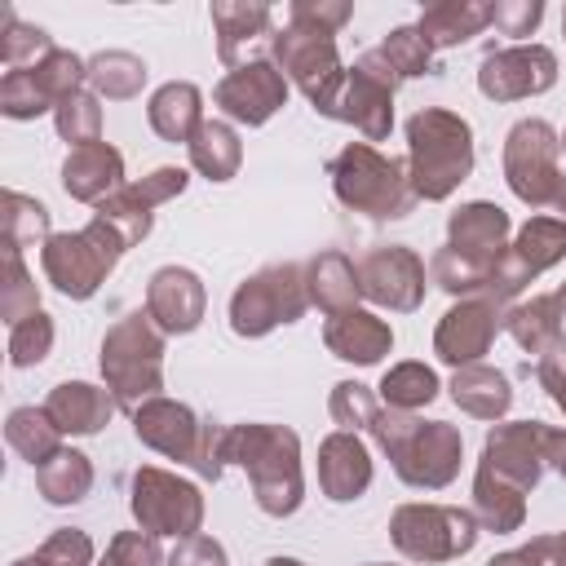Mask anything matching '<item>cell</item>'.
<instances>
[{
	"instance_id": "cell-30",
	"label": "cell",
	"mask_w": 566,
	"mask_h": 566,
	"mask_svg": "<svg viewBox=\"0 0 566 566\" xmlns=\"http://www.w3.org/2000/svg\"><path fill=\"white\" fill-rule=\"evenodd\" d=\"M504 327L509 336L526 349V354H548L557 345H566L562 336V318H557V296H531V301H517L509 314H504Z\"/></svg>"
},
{
	"instance_id": "cell-51",
	"label": "cell",
	"mask_w": 566,
	"mask_h": 566,
	"mask_svg": "<svg viewBox=\"0 0 566 566\" xmlns=\"http://www.w3.org/2000/svg\"><path fill=\"white\" fill-rule=\"evenodd\" d=\"M349 4H314V0H296L292 9H287V18H301V22H314V27H327V31H340L345 22H349Z\"/></svg>"
},
{
	"instance_id": "cell-18",
	"label": "cell",
	"mask_w": 566,
	"mask_h": 566,
	"mask_svg": "<svg viewBox=\"0 0 566 566\" xmlns=\"http://www.w3.org/2000/svg\"><path fill=\"white\" fill-rule=\"evenodd\" d=\"M495 478L513 482L517 491H531L544 473V424L539 420H513V424H495L486 433L482 447V464Z\"/></svg>"
},
{
	"instance_id": "cell-20",
	"label": "cell",
	"mask_w": 566,
	"mask_h": 566,
	"mask_svg": "<svg viewBox=\"0 0 566 566\" xmlns=\"http://www.w3.org/2000/svg\"><path fill=\"white\" fill-rule=\"evenodd\" d=\"M504 239H509V212L495 208V203H486V199L455 208L451 221H447V248H451L455 256L473 261V265L486 270V274H491L495 261L504 256V248H509Z\"/></svg>"
},
{
	"instance_id": "cell-49",
	"label": "cell",
	"mask_w": 566,
	"mask_h": 566,
	"mask_svg": "<svg viewBox=\"0 0 566 566\" xmlns=\"http://www.w3.org/2000/svg\"><path fill=\"white\" fill-rule=\"evenodd\" d=\"M544 18V4L539 0H504V4H491V22L504 31V35H531Z\"/></svg>"
},
{
	"instance_id": "cell-25",
	"label": "cell",
	"mask_w": 566,
	"mask_h": 566,
	"mask_svg": "<svg viewBox=\"0 0 566 566\" xmlns=\"http://www.w3.org/2000/svg\"><path fill=\"white\" fill-rule=\"evenodd\" d=\"M115 394L111 389H97V385H84V380H62L53 394H49V402H44V411H49V420L62 429V433H97L111 416H115Z\"/></svg>"
},
{
	"instance_id": "cell-8",
	"label": "cell",
	"mask_w": 566,
	"mask_h": 566,
	"mask_svg": "<svg viewBox=\"0 0 566 566\" xmlns=\"http://www.w3.org/2000/svg\"><path fill=\"white\" fill-rule=\"evenodd\" d=\"M124 239L106 226V221H88L84 230H66V234H49V243H44V252H40V261H44V274H49V283L62 292V296H71V301H88L102 283H106V274L119 265V256H124Z\"/></svg>"
},
{
	"instance_id": "cell-16",
	"label": "cell",
	"mask_w": 566,
	"mask_h": 566,
	"mask_svg": "<svg viewBox=\"0 0 566 566\" xmlns=\"http://www.w3.org/2000/svg\"><path fill=\"white\" fill-rule=\"evenodd\" d=\"M500 327H504L500 301H491V296H460V305H451L442 314L438 332H433V354L442 363H451V367H473L491 349Z\"/></svg>"
},
{
	"instance_id": "cell-6",
	"label": "cell",
	"mask_w": 566,
	"mask_h": 566,
	"mask_svg": "<svg viewBox=\"0 0 566 566\" xmlns=\"http://www.w3.org/2000/svg\"><path fill=\"white\" fill-rule=\"evenodd\" d=\"M102 376L124 411L159 398L164 385V336L150 327V314L119 318L102 340Z\"/></svg>"
},
{
	"instance_id": "cell-28",
	"label": "cell",
	"mask_w": 566,
	"mask_h": 566,
	"mask_svg": "<svg viewBox=\"0 0 566 566\" xmlns=\"http://www.w3.org/2000/svg\"><path fill=\"white\" fill-rule=\"evenodd\" d=\"M305 287H310V301L327 314H340V310H354V296H363L358 287V265L345 256V252H318L310 265H305Z\"/></svg>"
},
{
	"instance_id": "cell-52",
	"label": "cell",
	"mask_w": 566,
	"mask_h": 566,
	"mask_svg": "<svg viewBox=\"0 0 566 566\" xmlns=\"http://www.w3.org/2000/svg\"><path fill=\"white\" fill-rule=\"evenodd\" d=\"M539 385H544L548 398L566 411V345H557V349H548V354L539 358Z\"/></svg>"
},
{
	"instance_id": "cell-61",
	"label": "cell",
	"mask_w": 566,
	"mask_h": 566,
	"mask_svg": "<svg viewBox=\"0 0 566 566\" xmlns=\"http://www.w3.org/2000/svg\"><path fill=\"white\" fill-rule=\"evenodd\" d=\"M367 566H380V562H367Z\"/></svg>"
},
{
	"instance_id": "cell-29",
	"label": "cell",
	"mask_w": 566,
	"mask_h": 566,
	"mask_svg": "<svg viewBox=\"0 0 566 566\" xmlns=\"http://www.w3.org/2000/svg\"><path fill=\"white\" fill-rule=\"evenodd\" d=\"M451 398L460 411L478 416V420H495L509 411L513 402V389L504 380V371L486 367V363H473V367H455V380H451Z\"/></svg>"
},
{
	"instance_id": "cell-41",
	"label": "cell",
	"mask_w": 566,
	"mask_h": 566,
	"mask_svg": "<svg viewBox=\"0 0 566 566\" xmlns=\"http://www.w3.org/2000/svg\"><path fill=\"white\" fill-rule=\"evenodd\" d=\"M380 57L389 62V71H394L398 80H411V75H424V71H429L433 49L424 44L420 27H398V31H389V35H385Z\"/></svg>"
},
{
	"instance_id": "cell-1",
	"label": "cell",
	"mask_w": 566,
	"mask_h": 566,
	"mask_svg": "<svg viewBox=\"0 0 566 566\" xmlns=\"http://www.w3.org/2000/svg\"><path fill=\"white\" fill-rule=\"evenodd\" d=\"M473 172V128L455 111L424 106L407 119V181L416 199H447Z\"/></svg>"
},
{
	"instance_id": "cell-48",
	"label": "cell",
	"mask_w": 566,
	"mask_h": 566,
	"mask_svg": "<svg viewBox=\"0 0 566 566\" xmlns=\"http://www.w3.org/2000/svg\"><path fill=\"white\" fill-rule=\"evenodd\" d=\"M40 557H44L49 566H88V562H93V539H88L84 531L62 526V531H53V535L44 539Z\"/></svg>"
},
{
	"instance_id": "cell-3",
	"label": "cell",
	"mask_w": 566,
	"mask_h": 566,
	"mask_svg": "<svg viewBox=\"0 0 566 566\" xmlns=\"http://www.w3.org/2000/svg\"><path fill=\"white\" fill-rule=\"evenodd\" d=\"M371 433H376V442L394 460V473L407 486L438 491L460 473L464 438L447 420H416L411 411H380Z\"/></svg>"
},
{
	"instance_id": "cell-7",
	"label": "cell",
	"mask_w": 566,
	"mask_h": 566,
	"mask_svg": "<svg viewBox=\"0 0 566 566\" xmlns=\"http://www.w3.org/2000/svg\"><path fill=\"white\" fill-rule=\"evenodd\" d=\"M336 31L327 27H314V22H301V18H287L283 31H274L270 49H274V66L283 71V80H292L310 106L318 115H332L336 119V102H340V88H345V66L336 57Z\"/></svg>"
},
{
	"instance_id": "cell-2",
	"label": "cell",
	"mask_w": 566,
	"mask_h": 566,
	"mask_svg": "<svg viewBox=\"0 0 566 566\" xmlns=\"http://www.w3.org/2000/svg\"><path fill=\"white\" fill-rule=\"evenodd\" d=\"M226 460L248 469L256 509L270 517H287L301 509V442L283 424H230L226 429Z\"/></svg>"
},
{
	"instance_id": "cell-40",
	"label": "cell",
	"mask_w": 566,
	"mask_h": 566,
	"mask_svg": "<svg viewBox=\"0 0 566 566\" xmlns=\"http://www.w3.org/2000/svg\"><path fill=\"white\" fill-rule=\"evenodd\" d=\"M49 53H53V40H49L40 27H27V22H18V18L4 9V35H0V57H4V66H9V71H31V66H40Z\"/></svg>"
},
{
	"instance_id": "cell-33",
	"label": "cell",
	"mask_w": 566,
	"mask_h": 566,
	"mask_svg": "<svg viewBox=\"0 0 566 566\" xmlns=\"http://www.w3.org/2000/svg\"><path fill=\"white\" fill-rule=\"evenodd\" d=\"M522 495L526 491H517L513 482L495 478L491 469H478V478H473V513L495 535H509V531L522 526V517H526V500Z\"/></svg>"
},
{
	"instance_id": "cell-56",
	"label": "cell",
	"mask_w": 566,
	"mask_h": 566,
	"mask_svg": "<svg viewBox=\"0 0 566 566\" xmlns=\"http://www.w3.org/2000/svg\"><path fill=\"white\" fill-rule=\"evenodd\" d=\"M553 296H557V318H562V336H566V283H562Z\"/></svg>"
},
{
	"instance_id": "cell-17",
	"label": "cell",
	"mask_w": 566,
	"mask_h": 566,
	"mask_svg": "<svg viewBox=\"0 0 566 566\" xmlns=\"http://www.w3.org/2000/svg\"><path fill=\"white\" fill-rule=\"evenodd\" d=\"M212 102L221 106V115H230V119L256 128V124H265V119L287 102V80H283V71H279L274 62L252 57V62L234 66V71L212 88Z\"/></svg>"
},
{
	"instance_id": "cell-42",
	"label": "cell",
	"mask_w": 566,
	"mask_h": 566,
	"mask_svg": "<svg viewBox=\"0 0 566 566\" xmlns=\"http://www.w3.org/2000/svg\"><path fill=\"white\" fill-rule=\"evenodd\" d=\"M57 133L71 142V146H93L102 142V106H97V93H75L57 106Z\"/></svg>"
},
{
	"instance_id": "cell-38",
	"label": "cell",
	"mask_w": 566,
	"mask_h": 566,
	"mask_svg": "<svg viewBox=\"0 0 566 566\" xmlns=\"http://www.w3.org/2000/svg\"><path fill=\"white\" fill-rule=\"evenodd\" d=\"M35 243H49V208L40 199L4 190V248L22 252Z\"/></svg>"
},
{
	"instance_id": "cell-34",
	"label": "cell",
	"mask_w": 566,
	"mask_h": 566,
	"mask_svg": "<svg viewBox=\"0 0 566 566\" xmlns=\"http://www.w3.org/2000/svg\"><path fill=\"white\" fill-rule=\"evenodd\" d=\"M35 486H40V495H44L49 504H75V500H84L88 486H93V464H88L84 451L62 447L57 455H49V460L35 469Z\"/></svg>"
},
{
	"instance_id": "cell-53",
	"label": "cell",
	"mask_w": 566,
	"mask_h": 566,
	"mask_svg": "<svg viewBox=\"0 0 566 566\" xmlns=\"http://www.w3.org/2000/svg\"><path fill=\"white\" fill-rule=\"evenodd\" d=\"M486 566H548V535H535L526 548L500 553V557H491Z\"/></svg>"
},
{
	"instance_id": "cell-19",
	"label": "cell",
	"mask_w": 566,
	"mask_h": 566,
	"mask_svg": "<svg viewBox=\"0 0 566 566\" xmlns=\"http://www.w3.org/2000/svg\"><path fill=\"white\" fill-rule=\"evenodd\" d=\"M203 305H208V292L199 283L195 270L186 265H164L150 274V287H146V314L150 323L164 332V336H186L203 323Z\"/></svg>"
},
{
	"instance_id": "cell-10",
	"label": "cell",
	"mask_w": 566,
	"mask_h": 566,
	"mask_svg": "<svg viewBox=\"0 0 566 566\" xmlns=\"http://www.w3.org/2000/svg\"><path fill=\"white\" fill-rule=\"evenodd\" d=\"M389 535L411 562H451L478 544V517L455 504H402L389 517Z\"/></svg>"
},
{
	"instance_id": "cell-14",
	"label": "cell",
	"mask_w": 566,
	"mask_h": 566,
	"mask_svg": "<svg viewBox=\"0 0 566 566\" xmlns=\"http://www.w3.org/2000/svg\"><path fill=\"white\" fill-rule=\"evenodd\" d=\"M358 287L367 301L385 305V310H420L424 301V261L402 248V243H389V248H371L363 261H358Z\"/></svg>"
},
{
	"instance_id": "cell-55",
	"label": "cell",
	"mask_w": 566,
	"mask_h": 566,
	"mask_svg": "<svg viewBox=\"0 0 566 566\" xmlns=\"http://www.w3.org/2000/svg\"><path fill=\"white\" fill-rule=\"evenodd\" d=\"M548 566H566V531L548 535Z\"/></svg>"
},
{
	"instance_id": "cell-24",
	"label": "cell",
	"mask_w": 566,
	"mask_h": 566,
	"mask_svg": "<svg viewBox=\"0 0 566 566\" xmlns=\"http://www.w3.org/2000/svg\"><path fill=\"white\" fill-rule=\"evenodd\" d=\"M323 340H327V349H332L336 358L367 367V363H380V358L389 354L394 332H389L385 318H376V314H367V310H340V314L327 318Z\"/></svg>"
},
{
	"instance_id": "cell-4",
	"label": "cell",
	"mask_w": 566,
	"mask_h": 566,
	"mask_svg": "<svg viewBox=\"0 0 566 566\" xmlns=\"http://www.w3.org/2000/svg\"><path fill=\"white\" fill-rule=\"evenodd\" d=\"M327 177H332V190L345 208L354 212H367V217H407L416 195H411V181H407V168L389 155H380L376 146L367 142H349L332 164H327Z\"/></svg>"
},
{
	"instance_id": "cell-36",
	"label": "cell",
	"mask_w": 566,
	"mask_h": 566,
	"mask_svg": "<svg viewBox=\"0 0 566 566\" xmlns=\"http://www.w3.org/2000/svg\"><path fill=\"white\" fill-rule=\"evenodd\" d=\"M88 84H93L97 97H115V102L137 97L142 84H146V62L133 57V53H124V49L97 53V57L88 62Z\"/></svg>"
},
{
	"instance_id": "cell-31",
	"label": "cell",
	"mask_w": 566,
	"mask_h": 566,
	"mask_svg": "<svg viewBox=\"0 0 566 566\" xmlns=\"http://www.w3.org/2000/svg\"><path fill=\"white\" fill-rule=\"evenodd\" d=\"M486 22H491V4L447 0V4H429L420 13V35L429 49H451V44H464L469 35H478Z\"/></svg>"
},
{
	"instance_id": "cell-59",
	"label": "cell",
	"mask_w": 566,
	"mask_h": 566,
	"mask_svg": "<svg viewBox=\"0 0 566 566\" xmlns=\"http://www.w3.org/2000/svg\"><path fill=\"white\" fill-rule=\"evenodd\" d=\"M562 150H566V133H562Z\"/></svg>"
},
{
	"instance_id": "cell-50",
	"label": "cell",
	"mask_w": 566,
	"mask_h": 566,
	"mask_svg": "<svg viewBox=\"0 0 566 566\" xmlns=\"http://www.w3.org/2000/svg\"><path fill=\"white\" fill-rule=\"evenodd\" d=\"M168 566H230V562L212 535H186V539H177Z\"/></svg>"
},
{
	"instance_id": "cell-54",
	"label": "cell",
	"mask_w": 566,
	"mask_h": 566,
	"mask_svg": "<svg viewBox=\"0 0 566 566\" xmlns=\"http://www.w3.org/2000/svg\"><path fill=\"white\" fill-rule=\"evenodd\" d=\"M544 464H553L566 478V429H548L544 424Z\"/></svg>"
},
{
	"instance_id": "cell-46",
	"label": "cell",
	"mask_w": 566,
	"mask_h": 566,
	"mask_svg": "<svg viewBox=\"0 0 566 566\" xmlns=\"http://www.w3.org/2000/svg\"><path fill=\"white\" fill-rule=\"evenodd\" d=\"M0 111L9 119H35V115L49 111V102H44V93H40L31 71H4V80H0Z\"/></svg>"
},
{
	"instance_id": "cell-15",
	"label": "cell",
	"mask_w": 566,
	"mask_h": 566,
	"mask_svg": "<svg viewBox=\"0 0 566 566\" xmlns=\"http://www.w3.org/2000/svg\"><path fill=\"white\" fill-rule=\"evenodd\" d=\"M553 80H557V57L544 44H517V49L486 53L482 71H478V88L491 102L535 97V93L553 88Z\"/></svg>"
},
{
	"instance_id": "cell-47",
	"label": "cell",
	"mask_w": 566,
	"mask_h": 566,
	"mask_svg": "<svg viewBox=\"0 0 566 566\" xmlns=\"http://www.w3.org/2000/svg\"><path fill=\"white\" fill-rule=\"evenodd\" d=\"M102 566H168L155 535H142V531H119L102 557Z\"/></svg>"
},
{
	"instance_id": "cell-23",
	"label": "cell",
	"mask_w": 566,
	"mask_h": 566,
	"mask_svg": "<svg viewBox=\"0 0 566 566\" xmlns=\"http://www.w3.org/2000/svg\"><path fill=\"white\" fill-rule=\"evenodd\" d=\"M62 186H66L71 199L102 203L124 186V155L115 146H106V142L75 146L66 155V164H62Z\"/></svg>"
},
{
	"instance_id": "cell-60",
	"label": "cell",
	"mask_w": 566,
	"mask_h": 566,
	"mask_svg": "<svg viewBox=\"0 0 566 566\" xmlns=\"http://www.w3.org/2000/svg\"><path fill=\"white\" fill-rule=\"evenodd\" d=\"M562 31H566V13H562Z\"/></svg>"
},
{
	"instance_id": "cell-45",
	"label": "cell",
	"mask_w": 566,
	"mask_h": 566,
	"mask_svg": "<svg viewBox=\"0 0 566 566\" xmlns=\"http://www.w3.org/2000/svg\"><path fill=\"white\" fill-rule=\"evenodd\" d=\"M327 411H332V420L340 424V429H371L376 424V416H380V407H376V398H371V389L367 385H358V380H340L336 389H332V402H327Z\"/></svg>"
},
{
	"instance_id": "cell-44",
	"label": "cell",
	"mask_w": 566,
	"mask_h": 566,
	"mask_svg": "<svg viewBox=\"0 0 566 566\" xmlns=\"http://www.w3.org/2000/svg\"><path fill=\"white\" fill-rule=\"evenodd\" d=\"M35 310H40V296H35V283L22 270V252L4 248V296H0V314L13 327V323H22Z\"/></svg>"
},
{
	"instance_id": "cell-13",
	"label": "cell",
	"mask_w": 566,
	"mask_h": 566,
	"mask_svg": "<svg viewBox=\"0 0 566 566\" xmlns=\"http://www.w3.org/2000/svg\"><path fill=\"white\" fill-rule=\"evenodd\" d=\"M394 88H398V75L380 57V49L363 53L358 66L345 75V88H340V102H336V119L354 124L367 146L389 137V128H394Z\"/></svg>"
},
{
	"instance_id": "cell-22",
	"label": "cell",
	"mask_w": 566,
	"mask_h": 566,
	"mask_svg": "<svg viewBox=\"0 0 566 566\" xmlns=\"http://www.w3.org/2000/svg\"><path fill=\"white\" fill-rule=\"evenodd\" d=\"M318 486L336 504L358 500L371 486V455H367L358 433L336 429V433L323 438V447H318Z\"/></svg>"
},
{
	"instance_id": "cell-11",
	"label": "cell",
	"mask_w": 566,
	"mask_h": 566,
	"mask_svg": "<svg viewBox=\"0 0 566 566\" xmlns=\"http://www.w3.org/2000/svg\"><path fill=\"white\" fill-rule=\"evenodd\" d=\"M133 517L142 522L146 535H199L203 522V495L199 486L181 482L177 473L164 469H137L133 473Z\"/></svg>"
},
{
	"instance_id": "cell-5",
	"label": "cell",
	"mask_w": 566,
	"mask_h": 566,
	"mask_svg": "<svg viewBox=\"0 0 566 566\" xmlns=\"http://www.w3.org/2000/svg\"><path fill=\"white\" fill-rule=\"evenodd\" d=\"M557 155L562 137L548 119H517L504 137V181L522 203L566 221V177L557 168Z\"/></svg>"
},
{
	"instance_id": "cell-9",
	"label": "cell",
	"mask_w": 566,
	"mask_h": 566,
	"mask_svg": "<svg viewBox=\"0 0 566 566\" xmlns=\"http://www.w3.org/2000/svg\"><path fill=\"white\" fill-rule=\"evenodd\" d=\"M310 310L305 265H265L230 296V327L239 336H265L279 323H296Z\"/></svg>"
},
{
	"instance_id": "cell-27",
	"label": "cell",
	"mask_w": 566,
	"mask_h": 566,
	"mask_svg": "<svg viewBox=\"0 0 566 566\" xmlns=\"http://www.w3.org/2000/svg\"><path fill=\"white\" fill-rule=\"evenodd\" d=\"M146 115H150V128L164 142H190L199 133V124H203V93L195 84H186V80H172L150 97Z\"/></svg>"
},
{
	"instance_id": "cell-57",
	"label": "cell",
	"mask_w": 566,
	"mask_h": 566,
	"mask_svg": "<svg viewBox=\"0 0 566 566\" xmlns=\"http://www.w3.org/2000/svg\"><path fill=\"white\" fill-rule=\"evenodd\" d=\"M265 566H305V562H296V557H270Z\"/></svg>"
},
{
	"instance_id": "cell-32",
	"label": "cell",
	"mask_w": 566,
	"mask_h": 566,
	"mask_svg": "<svg viewBox=\"0 0 566 566\" xmlns=\"http://www.w3.org/2000/svg\"><path fill=\"white\" fill-rule=\"evenodd\" d=\"M186 146H190V164L208 181H230L239 172V164H243V142L226 119H203L199 133Z\"/></svg>"
},
{
	"instance_id": "cell-35",
	"label": "cell",
	"mask_w": 566,
	"mask_h": 566,
	"mask_svg": "<svg viewBox=\"0 0 566 566\" xmlns=\"http://www.w3.org/2000/svg\"><path fill=\"white\" fill-rule=\"evenodd\" d=\"M57 433H62V429L49 420V411H44V407H18V411H9V424H4L9 447H13L22 460H31L35 469H40L49 455H57V451H62Z\"/></svg>"
},
{
	"instance_id": "cell-39",
	"label": "cell",
	"mask_w": 566,
	"mask_h": 566,
	"mask_svg": "<svg viewBox=\"0 0 566 566\" xmlns=\"http://www.w3.org/2000/svg\"><path fill=\"white\" fill-rule=\"evenodd\" d=\"M31 75H35V84H40V93H44V102L57 111L66 97H75L80 93V84L88 80V62H80L75 53H66V49H53L40 66H31Z\"/></svg>"
},
{
	"instance_id": "cell-58",
	"label": "cell",
	"mask_w": 566,
	"mask_h": 566,
	"mask_svg": "<svg viewBox=\"0 0 566 566\" xmlns=\"http://www.w3.org/2000/svg\"><path fill=\"white\" fill-rule=\"evenodd\" d=\"M13 566H49V562H44V557L35 553V557H22V562H13Z\"/></svg>"
},
{
	"instance_id": "cell-26",
	"label": "cell",
	"mask_w": 566,
	"mask_h": 566,
	"mask_svg": "<svg viewBox=\"0 0 566 566\" xmlns=\"http://www.w3.org/2000/svg\"><path fill=\"white\" fill-rule=\"evenodd\" d=\"M270 22H274V9L270 4H212V27H217V53L221 62L234 71L243 66L239 49L248 44V53L270 35Z\"/></svg>"
},
{
	"instance_id": "cell-37",
	"label": "cell",
	"mask_w": 566,
	"mask_h": 566,
	"mask_svg": "<svg viewBox=\"0 0 566 566\" xmlns=\"http://www.w3.org/2000/svg\"><path fill=\"white\" fill-rule=\"evenodd\" d=\"M380 398H385L389 411H416V407H424V402L438 398V376L424 363H398V367L385 371Z\"/></svg>"
},
{
	"instance_id": "cell-12",
	"label": "cell",
	"mask_w": 566,
	"mask_h": 566,
	"mask_svg": "<svg viewBox=\"0 0 566 566\" xmlns=\"http://www.w3.org/2000/svg\"><path fill=\"white\" fill-rule=\"evenodd\" d=\"M562 256H566V221H557V217H531L517 230V239L504 248V256L495 261L486 296L500 301V305L513 301L522 287H531L535 274L553 270Z\"/></svg>"
},
{
	"instance_id": "cell-43",
	"label": "cell",
	"mask_w": 566,
	"mask_h": 566,
	"mask_svg": "<svg viewBox=\"0 0 566 566\" xmlns=\"http://www.w3.org/2000/svg\"><path fill=\"white\" fill-rule=\"evenodd\" d=\"M49 349H53V318L44 310H35V314H27L22 323L9 327V363L13 367L40 363Z\"/></svg>"
},
{
	"instance_id": "cell-21",
	"label": "cell",
	"mask_w": 566,
	"mask_h": 566,
	"mask_svg": "<svg viewBox=\"0 0 566 566\" xmlns=\"http://www.w3.org/2000/svg\"><path fill=\"white\" fill-rule=\"evenodd\" d=\"M133 433H137V442H146L150 451H159V455H168V460L195 464L203 424L195 420V411H190L186 402L150 398V402H142V407L133 411Z\"/></svg>"
}]
</instances>
